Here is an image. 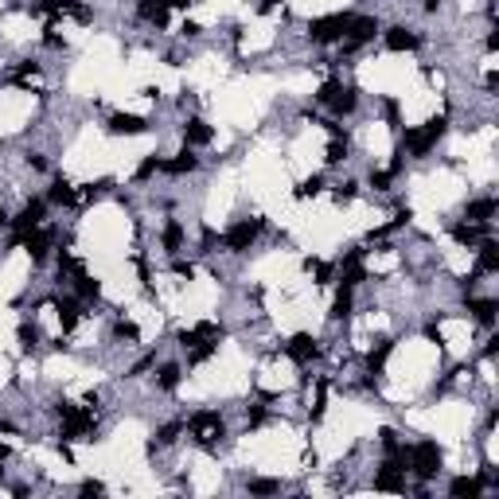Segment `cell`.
<instances>
[{
    "instance_id": "cell-2",
    "label": "cell",
    "mask_w": 499,
    "mask_h": 499,
    "mask_svg": "<svg viewBox=\"0 0 499 499\" xmlns=\"http://www.w3.org/2000/svg\"><path fill=\"white\" fill-rule=\"evenodd\" d=\"M316 102L320 106H328L336 118H347V113L359 106V90L355 86H347V82H339V78H328L320 90H316Z\"/></svg>"
},
{
    "instance_id": "cell-19",
    "label": "cell",
    "mask_w": 499,
    "mask_h": 499,
    "mask_svg": "<svg viewBox=\"0 0 499 499\" xmlns=\"http://www.w3.org/2000/svg\"><path fill=\"white\" fill-rule=\"evenodd\" d=\"M476 273H499V242H492V238H484V242H480Z\"/></svg>"
},
{
    "instance_id": "cell-12",
    "label": "cell",
    "mask_w": 499,
    "mask_h": 499,
    "mask_svg": "<svg viewBox=\"0 0 499 499\" xmlns=\"http://www.w3.org/2000/svg\"><path fill=\"white\" fill-rule=\"evenodd\" d=\"M203 339H222V328L215 320H199L195 328L180 331V344H184V347H195V344H203Z\"/></svg>"
},
{
    "instance_id": "cell-33",
    "label": "cell",
    "mask_w": 499,
    "mask_h": 499,
    "mask_svg": "<svg viewBox=\"0 0 499 499\" xmlns=\"http://www.w3.org/2000/svg\"><path fill=\"white\" fill-rule=\"evenodd\" d=\"M324 160H328V164H344V160H347V140H336V137H331V145H328V153H324Z\"/></svg>"
},
{
    "instance_id": "cell-1",
    "label": "cell",
    "mask_w": 499,
    "mask_h": 499,
    "mask_svg": "<svg viewBox=\"0 0 499 499\" xmlns=\"http://www.w3.org/2000/svg\"><path fill=\"white\" fill-rule=\"evenodd\" d=\"M55 413L63 418V441H94L90 433H94V410L86 406H74V402H59L55 406Z\"/></svg>"
},
{
    "instance_id": "cell-21",
    "label": "cell",
    "mask_w": 499,
    "mask_h": 499,
    "mask_svg": "<svg viewBox=\"0 0 499 499\" xmlns=\"http://www.w3.org/2000/svg\"><path fill=\"white\" fill-rule=\"evenodd\" d=\"M195 168H199V156H191V148H184L176 160L160 164V172H168V176H187V172H195Z\"/></svg>"
},
{
    "instance_id": "cell-14",
    "label": "cell",
    "mask_w": 499,
    "mask_h": 499,
    "mask_svg": "<svg viewBox=\"0 0 499 499\" xmlns=\"http://www.w3.org/2000/svg\"><path fill=\"white\" fill-rule=\"evenodd\" d=\"M148 121L137 118V113H113L110 118V133L113 137H137V133H145Z\"/></svg>"
},
{
    "instance_id": "cell-44",
    "label": "cell",
    "mask_w": 499,
    "mask_h": 499,
    "mask_svg": "<svg viewBox=\"0 0 499 499\" xmlns=\"http://www.w3.org/2000/svg\"><path fill=\"white\" fill-rule=\"evenodd\" d=\"M180 31H184V36H199V31H203V28H199L195 20H184V28H180Z\"/></svg>"
},
{
    "instance_id": "cell-31",
    "label": "cell",
    "mask_w": 499,
    "mask_h": 499,
    "mask_svg": "<svg viewBox=\"0 0 499 499\" xmlns=\"http://www.w3.org/2000/svg\"><path fill=\"white\" fill-rule=\"evenodd\" d=\"M390 351H394V344H379V347H374V351L367 355V367H371L374 374H379V371H382V363L390 359Z\"/></svg>"
},
{
    "instance_id": "cell-46",
    "label": "cell",
    "mask_w": 499,
    "mask_h": 499,
    "mask_svg": "<svg viewBox=\"0 0 499 499\" xmlns=\"http://www.w3.org/2000/svg\"><path fill=\"white\" fill-rule=\"evenodd\" d=\"M28 164H31V168H36V172H43V168H47V160H43V156H36V153L28 156Z\"/></svg>"
},
{
    "instance_id": "cell-50",
    "label": "cell",
    "mask_w": 499,
    "mask_h": 499,
    "mask_svg": "<svg viewBox=\"0 0 499 499\" xmlns=\"http://www.w3.org/2000/svg\"><path fill=\"white\" fill-rule=\"evenodd\" d=\"M441 8V0H426V12H437Z\"/></svg>"
},
{
    "instance_id": "cell-23",
    "label": "cell",
    "mask_w": 499,
    "mask_h": 499,
    "mask_svg": "<svg viewBox=\"0 0 499 499\" xmlns=\"http://www.w3.org/2000/svg\"><path fill=\"white\" fill-rule=\"evenodd\" d=\"M55 312H59V324H63V331H74V328H78V320H82V312H78V301H71V297H66V301H59V304H55Z\"/></svg>"
},
{
    "instance_id": "cell-51",
    "label": "cell",
    "mask_w": 499,
    "mask_h": 499,
    "mask_svg": "<svg viewBox=\"0 0 499 499\" xmlns=\"http://www.w3.org/2000/svg\"><path fill=\"white\" fill-rule=\"evenodd\" d=\"M8 461V445H0V464H4Z\"/></svg>"
},
{
    "instance_id": "cell-38",
    "label": "cell",
    "mask_w": 499,
    "mask_h": 499,
    "mask_svg": "<svg viewBox=\"0 0 499 499\" xmlns=\"http://www.w3.org/2000/svg\"><path fill=\"white\" fill-rule=\"evenodd\" d=\"M113 336H118V339H137V324L118 320V324H113Z\"/></svg>"
},
{
    "instance_id": "cell-11",
    "label": "cell",
    "mask_w": 499,
    "mask_h": 499,
    "mask_svg": "<svg viewBox=\"0 0 499 499\" xmlns=\"http://www.w3.org/2000/svg\"><path fill=\"white\" fill-rule=\"evenodd\" d=\"M382 43H386V51H418V31H410V28H386V36H382Z\"/></svg>"
},
{
    "instance_id": "cell-43",
    "label": "cell",
    "mask_w": 499,
    "mask_h": 499,
    "mask_svg": "<svg viewBox=\"0 0 499 499\" xmlns=\"http://www.w3.org/2000/svg\"><path fill=\"white\" fill-rule=\"evenodd\" d=\"M153 363H156V359H153V355H145V359H140V363H137V367H133V379H137V374H145L148 367H153Z\"/></svg>"
},
{
    "instance_id": "cell-42",
    "label": "cell",
    "mask_w": 499,
    "mask_h": 499,
    "mask_svg": "<svg viewBox=\"0 0 499 499\" xmlns=\"http://www.w3.org/2000/svg\"><path fill=\"white\" fill-rule=\"evenodd\" d=\"M106 492V484H98V480H86L82 484V495H102Z\"/></svg>"
},
{
    "instance_id": "cell-3",
    "label": "cell",
    "mask_w": 499,
    "mask_h": 499,
    "mask_svg": "<svg viewBox=\"0 0 499 499\" xmlns=\"http://www.w3.org/2000/svg\"><path fill=\"white\" fill-rule=\"evenodd\" d=\"M187 429H191V437H195V445H199V448H219V441L227 437V421H222L215 410H199V413H191Z\"/></svg>"
},
{
    "instance_id": "cell-13",
    "label": "cell",
    "mask_w": 499,
    "mask_h": 499,
    "mask_svg": "<svg viewBox=\"0 0 499 499\" xmlns=\"http://www.w3.org/2000/svg\"><path fill=\"white\" fill-rule=\"evenodd\" d=\"M211 140H215V129H211L203 118H187V121H184V145H187V148L211 145Z\"/></svg>"
},
{
    "instance_id": "cell-6",
    "label": "cell",
    "mask_w": 499,
    "mask_h": 499,
    "mask_svg": "<svg viewBox=\"0 0 499 499\" xmlns=\"http://www.w3.org/2000/svg\"><path fill=\"white\" fill-rule=\"evenodd\" d=\"M441 137H445V118H433V121L421 125V129L406 133V153H410V156H426Z\"/></svg>"
},
{
    "instance_id": "cell-30",
    "label": "cell",
    "mask_w": 499,
    "mask_h": 499,
    "mask_svg": "<svg viewBox=\"0 0 499 499\" xmlns=\"http://www.w3.org/2000/svg\"><path fill=\"white\" fill-rule=\"evenodd\" d=\"M250 495H277L281 492V480H265V476H257V480H250Z\"/></svg>"
},
{
    "instance_id": "cell-8",
    "label": "cell",
    "mask_w": 499,
    "mask_h": 499,
    "mask_svg": "<svg viewBox=\"0 0 499 499\" xmlns=\"http://www.w3.org/2000/svg\"><path fill=\"white\" fill-rule=\"evenodd\" d=\"M257 235H262V219H242L227 230L222 242H227V250H235V254H246V250L257 242Z\"/></svg>"
},
{
    "instance_id": "cell-34",
    "label": "cell",
    "mask_w": 499,
    "mask_h": 499,
    "mask_svg": "<svg viewBox=\"0 0 499 499\" xmlns=\"http://www.w3.org/2000/svg\"><path fill=\"white\" fill-rule=\"evenodd\" d=\"M160 164H164V160H156V156H145V160L137 164V180H148V176H156V172H160Z\"/></svg>"
},
{
    "instance_id": "cell-41",
    "label": "cell",
    "mask_w": 499,
    "mask_h": 499,
    "mask_svg": "<svg viewBox=\"0 0 499 499\" xmlns=\"http://www.w3.org/2000/svg\"><path fill=\"white\" fill-rule=\"evenodd\" d=\"M351 195H355V184H336V199H339V203H347Z\"/></svg>"
},
{
    "instance_id": "cell-45",
    "label": "cell",
    "mask_w": 499,
    "mask_h": 499,
    "mask_svg": "<svg viewBox=\"0 0 499 499\" xmlns=\"http://www.w3.org/2000/svg\"><path fill=\"white\" fill-rule=\"evenodd\" d=\"M262 421H265V410H262V406H257V410H254V413H250V426H254V429H257V426H262Z\"/></svg>"
},
{
    "instance_id": "cell-25",
    "label": "cell",
    "mask_w": 499,
    "mask_h": 499,
    "mask_svg": "<svg viewBox=\"0 0 499 499\" xmlns=\"http://www.w3.org/2000/svg\"><path fill=\"white\" fill-rule=\"evenodd\" d=\"M215 351H219V339H203V344L187 347V363H191V367H199V363H207Z\"/></svg>"
},
{
    "instance_id": "cell-29",
    "label": "cell",
    "mask_w": 499,
    "mask_h": 499,
    "mask_svg": "<svg viewBox=\"0 0 499 499\" xmlns=\"http://www.w3.org/2000/svg\"><path fill=\"white\" fill-rule=\"evenodd\" d=\"M180 433H184V421H168V426L156 429V445H176Z\"/></svg>"
},
{
    "instance_id": "cell-28",
    "label": "cell",
    "mask_w": 499,
    "mask_h": 499,
    "mask_svg": "<svg viewBox=\"0 0 499 499\" xmlns=\"http://www.w3.org/2000/svg\"><path fill=\"white\" fill-rule=\"evenodd\" d=\"M495 215V199H476L468 203V222H488Z\"/></svg>"
},
{
    "instance_id": "cell-26",
    "label": "cell",
    "mask_w": 499,
    "mask_h": 499,
    "mask_svg": "<svg viewBox=\"0 0 499 499\" xmlns=\"http://www.w3.org/2000/svg\"><path fill=\"white\" fill-rule=\"evenodd\" d=\"M351 289H347V285H339V293H336V304H331V320H347V316H351Z\"/></svg>"
},
{
    "instance_id": "cell-16",
    "label": "cell",
    "mask_w": 499,
    "mask_h": 499,
    "mask_svg": "<svg viewBox=\"0 0 499 499\" xmlns=\"http://www.w3.org/2000/svg\"><path fill=\"white\" fill-rule=\"evenodd\" d=\"M74 293H78V301H98L102 297V281L90 277L86 269H78L74 273Z\"/></svg>"
},
{
    "instance_id": "cell-24",
    "label": "cell",
    "mask_w": 499,
    "mask_h": 499,
    "mask_svg": "<svg viewBox=\"0 0 499 499\" xmlns=\"http://www.w3.org/2000/svg\"><path fill=\"white\" fill-rule=\"evenodd\" d=\"M468 312L476 316L480 324H488V328H492L495 312H499V301H492V297H484V301H468Z\"/></svg>"
},
{
    "instance_id": "cell-37",
    "label": "cell",
    "mask_w": 499,
    "mask_h": 499,
    "mask_svg": "<svg viewBox=\"0 0 499 499\" xmlns=\"http://www.w3.org/2000/svg\"><path fill=\"white\" fill-rule=\"evenodd\" d=\"M324 187V180L320 176H312V180H304L301 187H297V199H309V195H316V191Z\"/></svg>"
},
{
    "instance_id": "cell-5",
    "label": "cell",
    "mask_w": 499,
    "mask_h": 499,
    "mask_svg": "<svg viewBox=\"0 0 499 499\" xmlns=\"http://www.w3.org/2000/svg\"><path fill=\"white\" fill-rule=\"evenodd\" d=\"M347 24H351V12H331V16H316L309 24V39L312 43H339L347 36Z\"/></svg>"
},
{
    "instance_id": "cell-9",
    "label": "cell",
    "mask_w": 499,
    "mask_h": 499,
    "mask_svg": "<svg viewBox=\"0 0 499 499\" xmlns=\"http://www.w3.org/2000/svg\"><path fill=\"white\" fill-rule=\"evenodd\" d=\"M43 215H47V199H28V203H24V211L12 219V227H16V238H12V242H20L24 235H31V230L43 222Z\"/></svg>"
},
{
    "instance_id": "cell-39",
    "label": "cell",
    "mask_w": 499,
    "mask_h": 499,
    "mask_svg": "<svg viewBox=\"0 0 499 499\" xmlns=\"http://www.w3.org/2000/svg\"><path fill=\"white\" fill-rule=\"evenodd\" d=\"M172 273H176V277H195V265H187V262H172Z\"/></svg>"
},
{
    "instance_id": "cell-35",
    "label": "cell",
    "mask_w": 499,
    "mask_h": 499,
    "mask_svg": "<svg viewBox=\"0 0 499 499\" xmlns=\"http://www.w3.org/2000/svg\"><path fill=\"white\" fill-rule=\"evenodd\" d=\"M304 269H312V273H316V281H320V285H328V281H331V273H336V269H331L328 262H304Z\"/></svg>"
},
{
    "instance_id": "cell-17",
    "label": "cell",
    "mask_w": 499,
    "mask_h": 499,
    "mask_svg": "<svg viewBox=\"0 0 499 499\" xmlns=\"http://www.w3.org/2000/svg\"><path fill=\"white\" fill-rule=\"evenodd\" d=\"M137 12H140V20H145V24H156V28L168 24V4H164V0H140Z\"/></svg>"
},
{
    "instance_id": "cell-32",
    "label": "cell",
    "mask_w": 499,
    "mask_h": 499,
    "mask_svg": "<svg viewBox=\"0 0 499 499\" xmlns=\"http://www.w3.org/2000/svg\"><path fill=\"white\" fill-rule=\"evenodd\" d=\"M156 386H160V390H176V386H180V367H176V363L160 367V379H156Z\"/></svg>"
},
{
    "instance_id": "cell-20",
    "label": "cell",
    "mask_w": 499,
    "mask_h": 499,
    "mask_svg": "<svg viewBox=\"0 0 499 499\" xmlns=\"http://www.w3.org/2000/svg\"><path fill=\"white\" fill-rule=\"evenodd\" d=\"M484 235H488V227H480V222H456V227H453V238L461 246H480V242H484Z\"/></svg>"
},
{
    "instance_id": "cell-15",
    "label": "cell",
    "mask_w": 499,
    "mask_h": 499,
    "mask_svg": "<svg viewBox=\"0 0 499 499\" xmlns=\"http://www.w3.org/2000/svg\"><path fill=\"white\" fill-rule=\"evenodd\" d=\"M20 246H28L31 262H43V257H47V250H51V235L36 227V230H31V235H24V238H20Z\"/></svg>"
},
{
    "instance_id": "cell-40",
    "label": "cell",
    "mask_w": 499,
    "mask_h": 499,
    "mask_svg": "<svg viewBox=\"0 0 499 499\" xmlns=\"http://www.w3.org/2000/svg\"><path fill=\"white\" fill-rule=\"evenodd\" d=\"M390 172H371V187H379V191H386V184H390Z\"/></svg>"
},
{
    "instance_id": "cell-18",
    "label": "cell",
    "mask_w": 499,
    "mask_h": 499,
    "mask_svg": "<svg viewBox=\"0 0 499 499\" xmlns=\"http://www.w3.org/2000/svg\"><path fill=\"white\" fill-rule=\"evenodd\" d=\"M480 492H484V480H476V476H456L448 484V495L453 499H476Z\"/></svg>"
},
{
    "instance_id": "cell-47",
    "label": "cell",
    "mask_w": 499,
    "mask_h": 499,
    "mask_svg": "<svg viewBox=\"0 0 499 499\" xmlns=\"http://www.w3.org/2000/svg\"><path fill=\"white\" fill-rule=\"evenodd\" d=\"M20 74H39V63H20Z\"/></svg>"
},
{
    "instance_id": "cell-7",
    "label": "cell",
    "mask_w": 499,
    "mask_h": 499,
    "mask_svg": "<svg viewBox=\"0 0 499 499\" xmlns=\"http://www.w3.org/2000/svg\"><path fill=\"white\" fill-rule=\"evenodd\" d=\"M374 31H379V20H374V16H351V24H347V36L339 39V43H344L347 55H351V51H359L363 43H371Z\"/></svg>"
},
{
    "instance_id": "cell-4",
    "label": "cell",
    "mask_w": 499,
    "mask_h": 499,
    "mask_svg": "<svg viewBox=\"0 0 499 499\" xmlns=\"http://www.w3.org/2000/svg\"><path fill=\"white\" fill-rule=\"evenodd\" d=\"M406 468H410L418 480H433L441 472V445L437 441H418V445L410 448V456H406Z\"/></svg>"
},
{
    "instance_id": "cell-36",
    "label": "cell",
    "mask_w": 499,
    "mask_h": 499,
    "mask_svg": "<svg viewBox=\"0 0 499 499\" xmlns=\"http://www.w3.org/2000/svg\"><path fill=\"white\" fill-rule=\"evenodd\" d=\"M20 344L28 347V351L39 344V328H36V324H20Z\"/></svg>"
},
{
    "instance_id": "cell-48",
    "label": "cell",
    "mask_w": 499,
    "mask_h": 499,
    "mask_svg": "<svg viewBox=\"0 0 499 499\" xmlns=\"http://www.w3.org/2000/svg\"><path fill=\"white\" fill-rule=\"evenodd\" d=\"M8 222H12V215H8V211H4V207H0V230H4V227H8Z\"/></svg>"
},
{
    "instance_id": "cell-52",
    "label": "cell",
    "mask_w": 499,
    "mask_h": 499,
    "mask_svg": "<svg viewBox=\"0 0 499 499\" xmlns=\"http://www.w3.org/2000/svg\"><path fill=\"white\" fill-rule=\"evenodd\" d=\"M0 480H4V468H0Z\"/></svg>"
},
{
    "instance_id": "cell-10",
    "label": "cell",
    "mask_w": 499,
    "mask_h": 499,
    "mask_svg": "<svg viewBox=\"0 0 499 499\" xmlns=\"http://www.w3.org/2000/svg\"><path fill=\"white\" fill-rule=\"evenodd\" d=\"M289 359L293 363H312L316 355H320V347H316V336H309V331H297L293 339H289Z\"/></svg>"
},
{
    "instance_id": "cell-27",
    "label": "cell",
    "mask_w": 499,
    "mask_h": 499,
    "mask_svg": "<svg viewBox=\"0 0 499 499\" xmlns=\"http://www.w3.org/2000/svg\"><path fill=\"white\" fill-rule=\"evenodd\" d=\"M164 250H168V254H180V250H184V227H180L176 219L164 227Z\"/></svg>"
},
{
    "instance_id": "cell-49",
    "label": "cell",
    "mask_w": 499,
    "mask_h": 499,
    "mask_svg": "<svg viewBox=\"0 0 499 499\" xmlns=\"http://www.w3.org/2000/svg\"><path fill=\"white\" fill-rule=\"evenodd\" d=\"M164 4H168V8H187L191 0H164Z\"/></svg>"
},
{
    "instance_id": "cell-22",
    "label": "cell",
    "mask_w": 499,
    "mask_h": 499,
    "mask_svg": "<svg viewBox=\"0 0 499 499\" xmlns=\"http://www.w3.org/2000/svg\"><path fill=\"white\" fill-rule=\"evenodd\" d=\"M47 203H55V207H74V203H78V191L66 184V180H55L51 191H47Z\"/></svg>"
}]
</instances>
